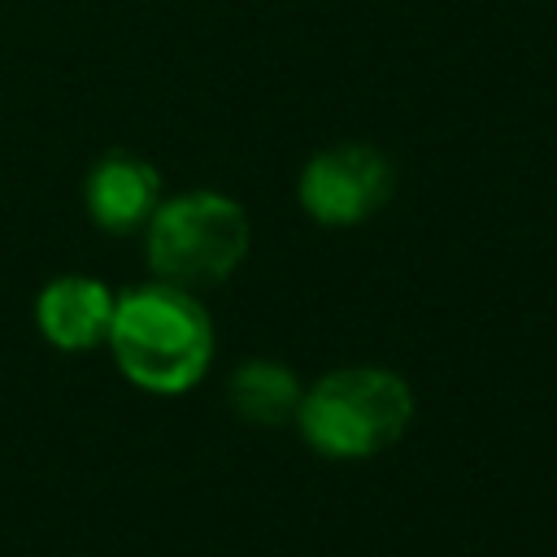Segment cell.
Returning <instances> with one entry per match:
<instances>
[{"label": "cell", "instance_id": "cell-1", "mask_svg": "<svg viewBox=\"0 0 557 557\" xmlns=\"http://www.w3.org/2000/svg\"><path fill=\"white\" fill-rule=\"evenodd\" d=\"M109 344L117 370L157 396H178L205 379L213 357V326L205 305L174 283H148L113 305Z\"/></svg>", "mask_w": 557, "mask_h": 557}, {"label": "cell", "instance_id": "cell-2", "mask_svg": "<svg viewBox=\"0 0 557 557\" xmlns=\"http://www.w3.org/2000/svg\"><path fill=\"white\" fill-rule=\"evenodd\" d=\"M413 418V392L383 366H344L300 392L296 426L322 457H370L405 435Z\"/></svg>", "mask_w": 557, "mask_h": 557}, {"label": "cell", "instance_id": "cell-3", "mask_svg": "<svg viewBox=\"0 0 557 557\" xmlns=\"http://www.w3.org/2000/svg\"><path fill=\"white\" fill-rule=\"evenodd\" d=\"M148 226V261L161 283L196 287L226 278L248 252V218L231 196L187 191L170 196L152 209Z\"/></svg>", "mask_w": 557, "mask_h": 557}, {"label": "cell", "instance_id": "cell-4", "mask_svg": "<svg viewBox=\"0 0 557 557\" xmlns=\"http://www.w3.org/2000/svg\"><path fill=\"white\" fill-rule=\"evenodd\" d=\"M392 161L370 144H335L305 161L296 196L322 226H357L392 196Z\"/></svg>", "mask_w": 557, "mask_h": 557}, {"label": "cell", "instance_id": "cell-5", "mask_svg": "<svg viewBox=\"0 0 557 557\" xmlns=\"http://www.w3.org/2000/svg\"><path fill=\"white\" fill-rule=\"evenodd\" d=\"M83 200H87V213L96 218V226H104L113 235L135 231L161 205V174L131 152H104L87 170Z\"/></svg>", "mask_w": 557, "mask_h": 557}, {"label": "cell", "instance_id": "cell-6", "mask_svg": "<svg viewBox=\"0 0 557 557\" xmlns=\"http://www.w3.org/2000/svg\"><path fill=\"white\" fill-rule=\"evenodd\" d=\"M113 292L100 278H83V274H65L52 278L39 300H35V322L44 331V339L52 348H91L100 339H109V322H113Z\"/></svg>", "mask_w": 557, "mask_h": 557}, {"label": "cell", "instance_id": "cell-7", "mask_svg": "<svg viewBox=\"0 0 557 557\" xmlns=\"http://www.w3.org/2000/svg\"><path fill=\"white\" fill-rule=\"evenodd\" d=\"M231 405L239 418L261 422V426H278L296 413L300 405V383L283 361H244L231 374Z\"/></svg>", "mask_w": 557, "mask_h": 557}]
</instances>
